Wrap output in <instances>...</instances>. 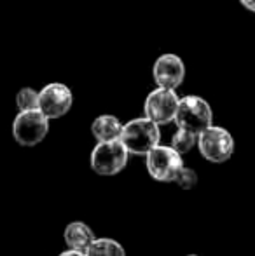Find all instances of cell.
Wrapping results in <instances>:
<instances>
[{
    "mask_svg": "<svg viewBox=\"0 0 255 256\" xmlns=\"http://www.w3.org/2000/svg\"><path fill=\"white\" fill-rule=\"evenodd\" d=\"M161 131L159 126L150 118H133L121 129L119 142L124 145L128 154L133 155H145L156 145H159Z\"/></svg>",
    "mask_w": 255,
    "mask_h": 256,
    "instance_id": "6da1fadb",
    "label": "cell"
},
{
    "mask_svg": "<svg viewBox=\"0 0 255 256\" xmlns=\"http://www.w3.org/2000/svg\"><path fill=\"white\" fill-rule=\"evenodd\" d=\"M175 122L180 129H185L194 134H199L206 128L211 126L213 114H211L210 104L199 96H185L178 100L177 114H175Z\"/></svg>",
    "mask_w": 255,
    "mask_h": 256,
    "instance_id": "7a4b0ae2",
    "label": "cell"
},
{
    "mask_svg": "<svg viewBox=\"0 0 255 256\" xmlns=\"http://www.w3.org/2000/svg\"><path fill=\"white\" fill-rule=\"evenodd\" d=\"M197 148L199 154L213 164L227 162L234 154V140L231 132L218 126H210L197 134Z\"/></svg>",
    "mask_w": 255,
    "mask_h": 256,
    "instance_id": "3957f363",
    "label": "cell"
},
{
    "mask_svg": "<svg viewBox=\"0 0 255 256\" xmlns=\"http://www.w3.org/2000/svg\"><path fill=\"white\" fill-rule=\"evenodd\" d=\"M49 118L39 108L25 110L13 122V136L21 146H35L48 136Z\"/></svg>",
    "mask_w": 255,
    "mask_h": 256,
    "instance_id": "277c9868",
    "label": "cell"
},
{
    "mask_svg": "<svg viewBox=\"0 0 255 256\" xmlns=\"http://www.w3.org/2000/svg\"><path fill=\"white\" fill-rule=\"evenodd\" d=\"M128 150L119 140L98 142L91 152V169L100 176H114L121 172L128 164Z\"/></svg>",
    "mask_w": 255,
    "mask_h": 256,
    "instance_id": "5b68a950",
    "label": "cell"
},
{
    "mask_svg": "<svg viewBox=\"0 0 255 256\" xmlns=\"http://www.w3.org/2000/svg\"><path fill=\"white\" fill-rule=\"evenodd\" d=\"M145 166L149 174L156 182L170 183L175 182L184 162H182L180 154L171 148V146L156 145L152 150H149L145 154Z\"/></svg>",
    "mask_w": 255,
    "mask_h": 256,
    "instance_id": "8992f818",
    "label": "cell"
},
{
    "mask_svg": "<svg viewBox=\"0 0 255 256\" xmlns=\"http://www.w3.org/2000/svg\"><path fill=\"white\" fill-rule=\"evenodd\" d=\"M178 100L180 98H178L173 89L157 88L145 100V104H143L145 117L156 122L157 126L170 124L175 118V114H177Z\"/></svg>",
    "mask_w": 255,
    "mask_h": 256,
    "instance_id": "52a82bcc",
    "label": "cell"
},
{
    "mask_svg": "<svg viewBox=\"0 0 255 256\" xmlns=\"http://www.w3.org/2000/svg\"><path fill=\"white\" fill-rule=\"evenodd\" d=\"M74 98L72 91L65 84L53 82L42 88L39 92V110L51 120V118H60L72 108Z\"/></svg>",
    "mask_w": 255,
    "mask_h": 256,
    "instance_id": "ba28073f",
    "label": "cell"
},
{
    "mask_svg": "<svg viewBox=\"0 0 255 256\" xmlns=\"http://www.w3.org/2000/svg\"><path fill=\"white\" fill-rule=\"evenodd\" d=\"M154 80L159 88L164 89H177L184 82L185 77V66L184 61L177 54H163L159 60L154 63L152 68Z\"/></svg>",
    "mask_w": 255,
    "mask_h": 256,
    "instance_id": "9c48e42d",
    "label": "cell"
},
{
    "mask_svg": "<svg viewBox=\"0 0 255 256\" xmlns=\"http://www.w3.org/2000/svg\"><path fill=\"white\" fill-rule=\"evenodd\" d=\"M63 239L70 250L86 251L89 248V244H91L96 237L89 225H86V223H82V222H72V223H68L67 228H65Z\"/></svg>",
    "mask_w": 255,
    "mask_h": 256,
    "instance_id": "30bf717a",
    "label": "cell"
},
{
    "mask_svg": "<svg viewBox=\"0 0 255 256\" xmlns=\"http://www.w3.org/2000/svg\"><path fill=\"white\" fill-rule=\"evenodd\" d=\"M123 124L114 115H100L91 126V132L98 142H114L119 140Z\"/></svg>",
    "mask_w": 255,
    "mask_h": 256,
    "instance_id": "8fae6325",
    "label": "cell"
},
{
    "mask_svg": "<svg viewBox=\"0 0 255 256\" xmlns=\"http://www.w3.org/2000/svg\"><path fill=\"white\" fill-rule=\"evenodd\" d=\"M84 253L86 256H126L124 248L117 240L107 239V237L95 239Z\"/></svg>",
    "mask_w": 255,
    "mask_h": 256,
    "instance_id": "7c38bea8",
    "label": "cell"
},
{
    "mask_svg": "<svg viewBox=\"0 0 255 256\" xmlns=\"http://www.w3.org/2000/svg\"><path fill=\"white\" fill-rule=\"evenodd\" d=\"M196 143H197V136L194 134V132H189V131H185V129L178 128V131L171 136V145L170 146L182 155V154L191 152Z\"/></svg>",
    "mask_w": 255,
    "mask_h": 256,
    "instance_id": "4fadbf2b",
    "label": "cell"
},
{
    "mask_svg": "<svg viewBox=\"0 0 255 256\" xmlns=\"http://www.w3.org/2000/svg\"><path fill=\"white\" fill-rule=\"evenodd\" d=\"M16 104L20 112L25 110H35L39 108V92L32 88H23L16 94Z\"/></svg>",
    "mask_w": 255,
    "mask_h": 256,
    "instance_id": "5bb4252c",
    "label": "cell"
},
{
    "mask_svg": "<svg viewBox=\"0 0 255 256\" xmlns=\"http://www.w3.org/2000/svg\"><path fill=\"white\" fill-rule=\"evenodd\" d=\"M175 183H177L180 188L184 190H191L194 185L197 183V174L196 171L191 168H185V166H182L180 171H178L177 178H175Z\"/></svg>",
    "mask_w": 255,
    "mask_h": 256,
    "instance_id": "9a60e30c",
    "label": "cell"
},
{
    "mask_svg": "<svg viewBox=\"0 0 255 256\" xmlns=\"http://www.w3.org/2000/svg\"><path fill=\"white\" fill-rule=\"evenodd\" d=\"M58 256H86V253L84 251H77V250H68V251H63V253Z\"/></svg>",
    "mask_w": 255,
    "mask_h": 256,
    "instance_id": "2e32d148",
    "label": "cell"
},
{
    "mask_svg": "<svg viewBox=\"0 0 255 256\" xmlns=\"http://www.w3.org/2000/svg\"><path fill=\"white\" fill-rule=\"evenodd\" d=\"M239 2L243 4V7H246L248 10L255 12V0H239Z\"/></svg>",
    "mask_w": 255,
    "mask_h": 256,
    "instance_id": "e0dca14e",
    "label": "cell"
},
{
    "mask_svg": "<svg viewBox=\"0 0 255 256\" xmlns=\"http://www.w3.org/2000/svg\"><path fill=\"white\" fill-rule=\"evenodd\" d=\"M187 256H197V254H187Z\"/></svg>",
    "mask_w": 255,
    "mask_h": 256,
    "instance_id": "ac0fdd59",
    "label": "cell"
}]
</instances>
